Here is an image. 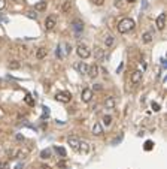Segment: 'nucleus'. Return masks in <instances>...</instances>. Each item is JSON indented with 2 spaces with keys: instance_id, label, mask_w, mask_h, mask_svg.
<instances>
[{
  "instance_id": "1",
  "label": "nucleus",
  "mask_w": 167,
  "mask_h": 169,
  "mask_svg": "<svg viewBox=\"0 0 167 169\" xmlns=\"http://www.w3.org/2000/svg\"><path fill=\"white\" fill-rule=\"evenodd\" d=\"M134 19L131 18H122L121 21L118 23V31L119 33H127V31H130L134 29Z\"/></svg>"
},
{
  "instance_id": "2",
  "label": "nucleus",
  "mask_w": 167,
  "mask_h": 169,
  "mask_svg": "<svg viewBox=\"0 0 167 169\" xmlns=\"http://www.w3.org/2000/svg\"><path fill=\"white\" fill-rule=\"evenodd\" d=\"M76 53H78V55L81 57V58H88V57L91 55V49L86 47L85 43H81V45H78Z\"/></svg>"
},
{
  "instance_id": "3",
  "label": "nucleus",
  "mask_w": 167,
  "mask_h": 169,
  "mask_svg": "<svg viewBox=\"0 0 167 169\" xmlns=\"http://www.w3.org/2000/svg\"><path fill=\"white\" fill-rule=\"evenodd\" d=\"M55 99L58 102H61V103H69L72 100V94L69 92H58L55 94Z\"/></svg>"
},
{
  "instance_id": "4",
  "label": "nucleus",
  "mask_w": 167,
  "mask_h": 169,
  "mask_svg": "<svg viewBox=\"0 0 167 169\" xmlns=\"http://www.w3.org/2000/svg\"><path fill=\"white\" fill-rule=\"evenodd\" d=\"M72 29L75 30L76 36H79V35L82 33V30H84V23H82V21H79V19H75V21L72 23Z\"/></svg>"
},
{
  "instance_id": "5",
  "label": "nucleus",
  "mask_w": 167,
  "mask_h": 169,
  "mask_svg": "<svg viewBox=\"0 0 167 169\" xmlns=\"http://www.w3.org/2000/svg\"><path fill=\"white\" fill-rule=\"evenodd\" d=\"M81 99H82V102L88 103L92 99V90L91 88H85L84 92H82V94H81Z\"/></svg>"
},
{
  "instance_id": "6",
  "label": "nucleus",
  "mask_w": 167,
  "mask_h": 169,
  "mask_svg": "<svg viewBox=\"0 0 167 169\" xmlns=\"http://www.w3.org/2000/svg\"><path fill=\"white\" fill-rule=\"evenodd\" d=\"M166 14H160L158 17H157V27H158V30H164V27H166Z\"/></svg>"
},
{
  "instance_id": "7",
  "label": "nucleus",
  "mask_w": 167,
  "mask_h": 169,
  "mask_svg": "<svg viewBox=\"0 0 167 169\" xmlns=\"http://www.w3.org/2000/svg\"><path fill=\"white\" fill-rule=\"evenodd\" d=\"M142 76H143V73L140 72V70H134V72L131 73V82H133V84L142 82Z\"/></svg>"
},
{
  "instance_id": "8",
  "label": "nucleus",
  "mask_w": 167,
  "mask_h": 169,
  "mask_svg": "<svg viewBox=\"0 0 167 169\" xmlns=\"http://www.w3.org/2000/svg\"><path fill=\"white\" fill-rule=\"evenodd\" d=\"M75 67H76V70H78V72L79 73H86V72H88V64H86V63H84V61H79V63H76L75 64Z\"/></svg>"
},
{
  "instance_id": "9",
  "label": "nucleus",
  "mask_w": 167,
  "mask_h": 169,
  "mask_svg": "<svg viewBox=\"0 0 167 169\" xmlns=\"http://www.w3.org/2000/svg\"><path fill=\"white\" fill-rule=\"evenodd\" d=\"M55 27V17H48L45 19V29L46 30H52Z\"/></svg>"
},
{
  "instance_id": "10",
  "label": "nucleus",
  "mask_w": 167,
  "mask_h": 169,
  "mask_svg": "<svg viewBox=\"0 0 167 169\" xmlns=\"http://www.w3.org/2000/svg\"><path fill=\"white\" fill-rule=\"evenodd\" d=\"M115 105H116V100H115V97H113V96H109L108 99H106V102H104V106L108 109H113Z\"/></svg>"
},
{
  "instance_id": "11",
  "label": "nucleus",
  "mask_w": 167,
  "mask_h": 169,
  "mask_svg": "<svg viewBox=\"0 0 167 169\" xmlns=\"http://www.w3.org/2000/svg\"><path fill=\"white\" fill-rule=\"evenodd\" d=\"M90 75V78H96L98 75V66L97 64H92V66H88V72H86Z\"/></svg>"
},
{
  "instance_id": "12",
  "label": "nucleus",
  "mask_w": 167,
  "mask_h": 169,
  "mask_svg": "<svg viewBox=\"0 0 167 169\" xmlns=\"http://www.w3.org/2000/svg\"><path fill=\"white\" fill-rule=\"evenodd\" d=\"M67 142H69V145L73 148V150H78V147H79V139L76 138V136H69Z\"/></svg>"
},
{
  "instance_id": "13",
  "label": "nucleus",
  "mask_w": 167,
  "mask_h": 169,
  "mask_svg": "<svg viewBox=\"0 0 167 169\" xmlns=\"http://www.w3.org/2000/svg\"><path fill=\"white\" fill-rule=\"evenodd\" d=\"M78 150L81 151V153H88L90 151V145H88V142L86 141H79V147H78Z\"/></svg>"
},
{
  "instance_id": "14",
  "label": "nucleus",
  "mask_w": 167,
  "mask_h": 169,
  "mask_svg": "<svg viewBox=\"0 0 167 169\" xmlns=\"http://www.w3.org/2000/svg\"><path fill=\"white\" fill-rule=\"evenodd\" d=\"M94 57H96V60L102 61L103 57H104V51L100 48V47H96V48H94Z\"/></svg>"
},
{
  "instance_id": "15",
  "label": "nucleus",
  "mask_w": 167,
  "mask_h": 169,
  "mask_svg": "<svg viewBox=\"0 0 167 169\" xmlns=\"http://www.w3.org/2000/svg\"><path fill=\"white\" fill-rule=\"evenodd\" d=\"M103 133V127L100 123H94V126H92V135H96V136H100Z\"/></svg>"
},
{
  "instance_id": "16",
  "label": "nucleus",
  "mask_w": 167,
  "mask_h": 169,
  "mask_svg": "<svg viewBox=\"0 0 167 169\" xmlns=\"http://www.w3.org/2000/svg\"><path fill=\"white\" fill-rule=\"evenodd\" d=\"M36 57L39 58V60H42V58H45V57H46V48H43V47L37 48V51H36Z\"/></svg>"
},
{
  "instance_id": "17",
  "label": "nucleus",
  "mask_w": 167,
  "mask_h": 169,
  "mask_svg": "<svg viewBox=\"0 0 167 169\" xmlns=\"http://www.w3.org/2000/svg\"><path fill=\"white\" fill-rule=\"evenodd\" d=\"M24 102L25 103H27V105L29 106H35V99H33V97H31V94H25V97H24Z\"/></svg>"
},
{
  "instance_id": "18",
  "label": "nucleus",
  "mask_w": 167,
  "mask_h": 169,
  "mask_svg": "<svg viewBox=\"0 0 167 169\" xmlns=\"http://www.w3.org/2000/svg\"><path fill=\"white\" fill-rule=\"evenodd\" d=\"M142 41L145 43H151L152 42V35L149 33V31H146V33H143V36H142Z\"/></svg>"
},
{
  "instance_id": "19",
  "label": "nucleus",
  "mask_w": 167,
  "mask_h": 169,
  "mask_svg": "<svg viewBox=\"0 0 167 169\" xmlns=\"http://www.w3.org/2000/svg\"><path fill=\"white\" fill-rule=\"evenodd\" d=\"M49 157H51V150H49V148H46V150H42V153H41V159L46 160V159H49Z\"/></svg>"
},
{
  "instance_id": "20",
  "label": "nucleus",
  "mask_w": 167,
  "mask_h": 169,
  "mask_svg": "<svg viewBox=\"0 0 167 169\" xmlns=\"http://www.w3.org/2000/svg\"><path fill=\"white\" fill-rule=\"evenodd\" d=\"M35 9L39 11V12H41V11H45V9H46V2H37L36 6H35Z\"/></svg>"
},
{
  "instance_id": "21",
  "label": "nucleus",
  "mask_w": 167,
  "mask_h": 169,
  "mask_svg": "<svg viewBox=\"0 0 167 169\" xmlns=\"http://www.w3.org/2000/svg\"><path fill=\"white\" fill-rule=\"evenodd\" d=\"M55 153L60 156V157H66V154H67V153H66V150H64V148L63 147H55Z\"/></svg>"
},
{
  "instance_id": "22",
  "label": "nucleus",
  "mask_w": 167,
  "mask_h": 169,
  "mask_svg": "<svg viewBox=\"0 0 167 169\" xmlns=\"http://www.w3.org/2000/svg\"><path fill=\"white\" fill-rule=\"evenodd\" d=\"M104 43H106V47H108V48H110L112 45H113V37L110 35H108V36H106V39H104Z\"/></svg>"
},
{
  "instance_id": "23",
  "label": "nucleus",
  "mask_w": 167,
  "mask_h": 169,
  "mask_svg": "<svg viewBox=\"0 0 167 169\" xmlns=\"http://www.w3.org/2000/svg\"><path fill=\"white\" fill-rule=\"evenodd\" d=\"M110 123H112V117L110 115H104L103 117V124L104 126H110Z\"/></svg>"
},
{
  "instance_id": "24",
  "label": "nucleus",
  "mask_w": 167,
  "mask_h": 169,
  "mask_svg": "<svg viewBox=\"0 0 167 169\" xmlns=\"http://www.w3.org/2000/svg\"><path fill=\"white\" fill-rule=\"evenodd\" d=\"M9 69H19V61H17V60L11 61L9 63Z\"/></svg>"
},
{
  "instance_id": "25",
  "label": "nucleus",
  "mask_w": 167,
  "mask_h": 169,
  "mask_svg": "<svg viewBox=\"0 0 167 169\" xmlns=\"http://www.w3.org/2000/svg\"><path fill=\"white\" fill-rule=\"evenodd\" d=\"M42 109H43V112H42V120H43V118H46V117H49V108L43 106Z\"/></svg>"
},
{
  "instance_id": "26",
  "label": "nucleus",
  "mask_w": 167,
  "mask_h": 169,
  "mask_svg": "<svg viewBox=\"0 0 167 169\" xmlns=\"http://www.w3.org/2000/svg\"><path fill=\"white\" fill-rule=\"evenodd\" d=\"M69 9H70V2H64L63 6H61V11L63 12H67Z\"/></svg>"
},
{
  "instance_id": "27",
  "label": "nucleus",
  "mask_w": 167,
  "mask_h": 169,
  "mask_svg": "<svg viewBox=\"0 0 167 169\" xmlns=\"http://www.w3.org/2000/svg\"><path fill=\"white\" fill-rule=\"evenodd\" d=\"M152 147H154V144H152V141H146V142H145V150H146V151H149V150H152Z\"/></svg>"
},
{
  "instance_id": "28",
  "label": "nucleus",
  "mask_w": 167,
  "mask_h": 169,
  "mask_svg": "<svg viewBox=\"0 0 167 169\" xmlns=\"http://www.w3.org/2000/svg\"><path fill=\"white\" fill-rule=\"evenodd\" d=\"M151 108H152V109H154V111H155V112H158V111H160V105H158L157 102H152Z\"/></svg>"
},
{
  "instance_id": "29",
  "label": "nucleus",
  "mask_w": 167,
  "mask_h": 169,
  "mask_svg": "<svg viewBox=\"0 0 167 169\" xmlns=\"http://www.w3.org/2000/svg\"><path fill=\"white\" fill-rule=\"evenodd\" d=\"M0 169H9V165L6 162H0Z\"/></svg>"
},
{
  "instance_id": "30",
  "label": "nucleus",
  "mask_w": 167,
  "mask_h": 169,
  "mask_svg": "<svg viewBox=\"0 0 167 169\" xmlns=\"http://www.w3.org/2000/svg\"><path fill=\"white\" fill-rule=\"evenodd\" d=\"M6 8V0H0V11H3Z\"/></svg>"
},
{
  "instance_id": "31",
  "label": "nucleus",
  "mask_w": 167,
  "mask_h": 169,
  "mask_svg": "<svg viewBox=\"0 0 167 169\" xmlns=\"http://www.w3.org/2000/svg\"><path fill=\"white\" fill-rule=\"evenodd\" d=\"M27 17H29V18H35V19H36V18H37V14H35V12H27Z\"/></svg>"
},
{
  "instance_id": "32",
  "label": "nucleus",
  "mask_w": 167,
  "mask_h": 169,
  "mask_svg": "<svg viewBox=\"0 0 167 169\" xmlns=\"http://www.w3.org/2000/svg\"><path fill=\"white\" fill-rule=\"evenodd\" d=\"M55 55L58 57V58H61L63 55H61V49H60V48H57V51H55Z\"/></svg>"
},
{
  "instance_id": "33",
  "label": "nucleus",
  "mask_w": 167,
  "mask_h": 169,
  "mask_svg": "<svg viewBox=\"0 0 167 169\" xmlns=\"http://www.w3.org/2000/svg\"><path fill=\"white\" fill-rule=\"evenodd\" d=\"M160 61H161V66H164V67L167 66V61H166V58H164V57H163V58H160Z\"/></svg>"
},
{
  "instance_id": "34",
  "label": "nucleus",
  "mask_w": 167,
  "mask_h": 169,
  "mask_svg": "<svg viewBox=\"0 0 167 169\" xmlns=\"http://www.w3.org/2000/svg\"><path fill=\"white\" fill-rule=\"evenodd\" d=\"M103 2H104V0H94V3H96L97 6H102V5H103Z\"/></svg>"
},
{
  "instance_id": "35",
  "label": "nucleus",
  "mask_w": 167,
  "mask_h": 169,
  "mask_svg": "<svg viewBox=\"0 0 167 169\" xmlns=\"http://www.w3.org/2000/svg\"><path fill=\"white\" fill-rule=\"evenodd\" d=\"M17 139L21 141V139H24V136H23V135H17Z\"/></svg>"
},
{
  "instance_id": "36",
  "label": "nucleus",
  "mask_w": 167,
  "mask_h": 169,
  "mask_svg": "<svg viewBox=\"0 0 167 169\" xmlns=\"http://www.w3.org/2000/svg\"><path fill=\"white\" fill-rule=\"evenodd\" d=\"M23 166H24V165H23V163H18V165H17V166H15V169H21V168H23Z\"/></svg>"
},
{
  "instance_id": "37",
  "label": "nucleus",
  "mask_w": 167,
  "mask_h": 169,
  "mask_svg": "<svg viewBox=\"0 0 167 169\" xmlns=\"http://www.w3.org/2000/svg\"><path fill=\"white\" fill-rule=\"evenodd\" d=\"M41 169H51V166H48V165H43V166H41Z\"/></svg>"
},
{
  "instance_id": "38",
  "label": "nucleus",
  "mask_w": 167,
  "mask_h": 169,
  "mask_svg": "<svg viewBox=\"0 0 167 169\" xmlns=\"http://www.w3.org/2000/svg\"><path fill=\"white\" fill-rule=\"evenodd\" d=\"M127 2H130V3H133V2H136V0H127Z\"/></svg>"
},
{
  "instance_id": "39",
  "label": "nucleus",
  "mask_w": 167,
  "mask_h": 169,
  "mask_svg": "<svg viewBox=\"0 0 167 169\" xmlns=\"http://www.w3.org/2000/svg\"><path fill=\"white\" fill-rule=\"evenodd\" d=\"M15 2H18V0H15Z\"/></svg>"
}]
</instances>
